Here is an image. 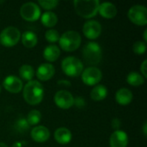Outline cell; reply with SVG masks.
I'll return each instance as SVG.
<instances>
[{
  "label": "cell",
  "instance_id": "484cf974",
  "mask_svg": "<svg viewBox=\"0 0 147 147\" xmlns=\"http://www.w3.org/2000/svg\"><path fill=\"white\" fill-rule=\"evenodd\" d=\"M29 127H30V126L28 125V123L25 118H19L14 125L15 130L19 134L27 133L28 131Z\"/></svg>",
  "mask_w": 147,
  "mask_h": 147
},
{
  "label": "cell",
  "instance_id": "836d02e7",
  "mask_svg": "<svg viewBox=\"0 0 147 147\" xmlns=\"http://www.w3.org/2000/svg\"><path fill=\"white\" fill-rule=\"evenodd\" d=\"M22 144H23V142L16 141V142H15V143L12 145V147H22Z\"/></svg>",
  "mask_w": 147,
  "mask_h": 147
},
{
  "label": "cell",
  "instance_id": "6da1fadb",
  "mask_svg": "<svg viewBox=\"0 0 147 147\" xmlns=\"http://www.w3.org/2000/svg\"><path fill=\"white\" fill-rule=\"evenodd\" d=\"M22 96L25 102L29 105H38L44 97L43 85L37 80H31L23 87Z\"/></svg>",
  "mask_w": 147,
  "mask_h": 147
},
{
  "label": "cell",
  "instance_id": "d6986e66",
  "mask_svg": "<svg viewBox=\"0 0 147 147\" xmlns=\"http://www.w3.org/2000/svg\"><path fill=\"white\" fill-rule=\"evenodd\" d=\"M60 56V49L56 45H49L43 51V58L48 62L56 61Z\"/></svg>",
  "mask_w": 147,
  "mask_h": 147
},
{
  "label": "cell",
  "instance_id": "e0dca14e",
  "mask_svg": "<svg viewBox=\"0 0 147 147\" xmlns=\"http://www.w3.org/2000/svg\"><path fill=\"white\" fill-rule=\"evenodd\" d=\"M98 12L102 17L107 18V19H112L117 14V8L112 3L104 2V3H100Z\"/></svg>",
  "mask_w": 147,
  "mask_h": 147
},
{
  "label": "cell",
  "instance_id": "74e56055",
  "mask_svg": "<svg viewBox=\"0 0 147 147\" xmlns=\"http://www.w3.org/2000/svg\"><path fill=\"white\" fill-rule=\"evenodd\" d=\"M0 92H1V87H0Z\"/></svg>",
  "mask_w": 147,
  "mask_h": 147
},
{
  "label": "cell",
  "instance_id": "ac0fdd59",
  "mask_svg": "<svg viewBox=\"0 0 147 147\" xmlns=\"http://www.w3.org/2000/svg\"><path fill=\"white\" fill-rule=\"evenodd\" d=\"M71 138L72 134L71 131L66 127H59L56 129L54 133V139L60 145H66L70 143Z\"/></svg>",
  "mask_w": 147,
  "mask_h": 147
},
{
  "label": "cell",
  "instance_id": "e575fe53",
  "mask_svg": "<svg viewBox=\"0 0 147 147\" xmlns=\"http://www.w3.org/2000/svg\"><path fill=\"white\" fill-rule=\"evenodd\" d=\"M143 133H144L145 136H146V135H147V124H146V122H145V123H144V126H143Z\"/></svg>",
  "mask_w": 147,
  "mask_h": 147
},
{
  "label": "cell",
  "instance_id": "277c9868",
  "mask_svg": "<svg viewBox=\"0 0 147 147\" xmlns=\"http://www.w3.org/2000/svg\"><path fill=\"white\" fill-rule=\"evenodd\" d=\"M82 38L79 33L73 30H69L62 34L59 40V47L65 52H74L81 45Z\"/></svg>",
  "mask_w": 147,
  "mask_h": 147
},
{
  "label": "cell",
  "instance_id": "5bb4252c",
  "mask_svg": "<svg viewBox=\"0 0 147 147\" xmlns=\"http://www.w3.org/2000/svg\"><path fill=\"white\" fill-rule=\"evenodd\" d=\"M55 74V68L50 63L41 64L36 71L37 78L40 81H47L51 79Z\"/></svg>",
  "mask_w": 147,
  "mask_h": 147
},
{
  "label": "cell",
  "instance_id": "3957f363",
  "mask_svg": "<svg viewBox=\"0 0 147 147\" xmlns=\"http://www.w3.org/2000/svg\"><path fill=\"white\" fill-rule=\"evenodd\" d=\"M84 60L90 65H98L102 59V50L101 46L95 41L87 42L82 51Z\"/></svg>",
  "mask_w": 147,
  "mask_h": 147
},
{
  "label": "cell",
  "instance_id": "cb8c5ba5",
  "mask_svg": "<svg viewBox=\"0 0 147 147\" xmlns=\"http://www.w3.org/2000/svg\"><path fill=\"white\" fill-rule=\"evenodd\" d=\"M19 75L23 80L29 82L34 76V70L29 65H22L19 69Z\"/></svg>",
  "mask_w": 147,
  "mask_h": 147
},
{
  "label": "cell",
  "instance_id": "603a6c76",
  "mask_svg": "<svg viewBox=\"0 0 147 147\" xmlns=\"http://www.w3.org/2000/svg\"><path fill=\"white\" fill-rule=\"evenodd\" d=\"M127 82L132 86H140L145 83V78L136 71H132L127 76Z\"/></svg>",
  "mask_w": 147,
  "mask_h": 147
},
{
  "label": "cell",
  "instance_id": "44dd1931",
  "mask_svg": "<svg viewBox=\"0 0 147 147\" xmlns=\"http://www.w3.org/2000/svg\"><path fill=\"white\" fill-rule=\"evenodd\" d=\"M108 96V89L102 84L96 85L90 91V98L96 102L104 100Z\"/></svg>",
  "mask_w": 147,
  "mask_h": 147
},
{
  "label": "cell",
  "instance_id": "4316f807",
  "mask_svg": "<svg viewBox=\"0 0 147 147\" xmlns=\"http://www.w3.org/2000/svg\"><path fill=\"white\" fill-rule=\"evenodd\" d=\"M59 37H60L59 33L56 29H53V28H50L45 33V38L50 43L59 42Z\"/></svg>",
  "mask_w": 147,
  "mask_h": 147
},
{
  "label": "cell",
  "instance_id": "4dcf8cb0",
  "mask_svg": "<svg viewBox=\"0 0 147 147\" xmlns=\"http://www.w3.org/2000/svg\"><path fill=\"white\" fill-rule=\"evenodd\" d=\"M140 71H141V75H142L145 78H147V59H145V60L142 62V64H141V65H140Z\"/></svg>",
  "mask_w": 147,
  "mask_h": 147
},
{
  "label": "cell",
  "instance_id": "30bf717a",
  "mask_svg": "<svg viewBox=\"0 0 147 147\" xmlns=\"http://www.w3.org/2000/svg\"><path fill=\"white\" fill-rule=\"evenodd\" d=\"M54 102L56 106L62 109H68L73 106L74 97L71 92L65 90H59L54 95Z\"/></svg>",
  "mask_w": 147,
  "mask_h": 147
},
{
  "label": "cell",
  "instance_id": "d6a6232c",
  "mask_svg": "<svg viewBox=\"0 0 147 147\" xmlns=\"http://www.w3.org/2000/svg\"><path fill=\"white\" fill-rule=\"evenodd\" d=\"M58 84L61 86H71V83L67 80H59L58 82Z\"/></svg>",
  "mask_w": 147,
  "mask_h": 147
},
{
  "label": "cell",
  "instance_id": "83f0119b",
  "mask_svg": "<svg viewBox=\"0 0 147 147\" xmlns=\"http://www.w3.org/2000/svg\"><path fill=\"white\" fill-rule=\"evenodd\" d=\"M38 3L43 9H47V11H51V9H55L59 5V1H55V0H43V1H39Z\"/></svg>",
  "mask_w": 147,
  "mask_h": 147
},
{
  "label": "cell",
  "instance_id": "1f68e13d",
  "mask_svg": "<svg viewBox=\"0 0 147 147\" xmlns=\"http://www.w3.org/2000/svg\"><path fill=\"white\" fill-rule=\"evenodd\" d=\"M121 126V121H120V119L118 118H115L112 120V127L116 131V130H120V127Z\"/></svg>",
  "mask_w": 147,
  "mask_h": 147
},
{
  "label": "cell",
  "instance_id": "8fae6325",
  "mask_svg": "<svg viewBox=\"0 0 147 147\" xmlns=\"http://www.w3.org/2000/svg\"><path fill=\"white\" fill-rule=\"evenodd\" d=\"M102 33V25L95 20L87 21L83 26V34L89 40L97 39Z\"/></svg>",
  "mask_w": 147,
  "mask_h": 147
},
{
  "label": "cell",
  "instance_id": "2e32d148",
  "mask_svg": "<svg viewBox=\"0 0 147 147\" xmlns=\"http://www.w3.org/2000/svg\"><path fill=\"white\" fill-rule=\"evenodd\" d=\"M134 95L130 90L127 88H121L115 93V100L118 104L122 106H127L130 104L133 101Z\"/></svg>",
  "mask_w": 147,
  "mask_h": 147
},
{
  "label": "cell",
  "instance_id": "9a60e30c",
  "mask_svg": "<svg viewBox=\"0 0 147 147\" xmlns=\"http://www.w3.org/2000/svg\"><path fill=\"white\" fill-rule=\"evenodd\" d=\"M31 138L35 142L43 143L50 138V132L44 126H36L31 130Z\"/></svg>",
  "mask_w": 147,
  "mask_h": 147
},
{
  "label": "cell",
  "instance_id": "ba28073f",
  "mask_svg": "<svg viewBox=\"0 0 147 147\" xmlns=\"http://www.w3.org/2000/svg\"><path fill=\"white\" fill-rule=\"evenodd\" d=\"M20 15L25 21L34 22L40 17L41 12L37 3L28 2L22 5L20 9Z\"/></svg>",
  "mask_w": 147,
  "mask_h": 147
},
{
  "label": "cell",
  "instance_id": "52a82bcc",
  "mask_svg": "<svg viewBox=\"0 0 147 147\" xmlns=\"http://www.w3.org/2000/svg\"><path fill=\"white\" fill-rule=\"evenodd\" d=\"M127 16L129 20L138 26H145L147 24V9L144 5L136 4L132 6L128 10Z\"/></svg>",
  "mask_w": 147,
  "mask_h": 147
},
{
  "label": "cell",
  "instance_id": "8992f818",
  "mask_svg": "<svg viewBox=\"0 0 147 147\" xmlns=\"http://www.w3.org/2000/svg\"><path fill=\"white\" fill-rule=\"evenodd\" d=\"M20 30L13 26H9L3 29L0 34V43L6 47H11L16 46L21 40Z\"/></svg>",
  "mask_w": 147,
  "mask_h": 147
},
{
  "label": "cell",
  "instance_id": "4fadbf2b",
  "mask_svg": "<svg viewBox=\"0 0 147 147\" xmlns=\"http://www.w3.org/2000/svg\"><path fill=\"white\" fill-rule=\"evenodd\" d=\"M110 147H127L128 145V135L122 130L112 133L109 139Z\"/></svg>",
  "mask_w": 147,
  "mask_h": 147
},
{
  "label": "cell",
  "instance_id": "d590c367",
  "mask_svg": "<svg viewBox=\"0 0 147 147\" xmlns=\"http://www.w3.org/2000/svg\"><path fill=\"white\" fill-rule=\"evenodd\" d=\"M143 36H144V42H146L147 41V29H146V30L144 31Z\"/></svg>",
  "mask_w": 147,
  "mask_h": 147
},
{
  "label": "cell",
  "instance_id": "8d00e7d4",
  "mask_svg": "<svg viewBox=\"0 0 147 147\" xmlns=\"http://www.w3.org/2000/svg\"><path fill=\"white\" fill-rule=\"evenodd\" d=\"M0 147H8L7 145L5 143H3V142H0Z\"/></svg>",
  "mask_w": 147,
  "mask_h": 147
},
{
  "label": "cell",
  "instance_id": "7c38bea8",
  "mask_svg": "<svg viewBox=\"0 0 147 147\" xmlns=\"http://www.w3.org/2000/svg\"><path fill=\"white\" fill-rule=\"evenodd\" d=\"M3 86L8 92L19 93L23 88V84L18 77L15 75H9L4 78Z\"/></svg>",
  "mask_w": 147,
  "mask_h": 147
},
{
  "label": "cell",
  "instance_id": "d4e9b609",
  "mask_svg": "<svg viewBox=\"0 0 147 147\" xmlns=\"http://www.w3.org/2000/svg\"><path fill=\"white\" fill-rule=\"evenodd\" d=\"M26 120L29 126H37L41 120V114L39 110L33 109L28 114Z\"/></svg>",
  "mask_w": 147,
  "mask_h": 147
},
{
  "label": "cell",
  "instance_id": "ffe728a7",
  "mask_svg": "<svg viewBox=\"0 0 147 147\" xmlns=\"http://www.w3.org/2000/svg\"><path fill=\"white\" fill-rule=\"evenodd\" d=\"M21 40L22 45L26 48H33L37 45L38 42V37L35 33L33 31H25L21 35Z\"/></svg>",
  "mask_w": 147,
  "mask_h": 147
},
{
  "label": "cell",
  "instance_id": "f1b7e54d",
  "mask_svg": "<svg viewBox=\"0 0 147 147\" xmlns=\"http://www.w3.org/2000/svg\"><path fill=\"white\" fill-rule=\"evenodd\" d=\"M133 51L135 54L141 55L144 54L146 51V44L144 41L138 40L133 45Z\"/></svg>",
  "mask_w": 147,
  "mask_h": 147
},
{
  "label": "cell",
  "instance_id": "5b68a950",
  "mask_svg": "<svg viewBox=\"0 0 147 147\" xmlns=\"http://www.w3.org/2000/svg\"><path fill=\"white\" fill-rule=\"evenodd\" d=\"M61 69L66 76L77 78L82 74L84 71V64L79 59L73 56H69L62 60Z\"/></svg>",
  "mask_w": 147,
  "mask_h": 147
},
{
  "label": "cell",
  "instance_id": "7402d4cb",
  "mask_svg": "<svg viewBox=\"0 0 147 147\" xmlns=\"http://www.w3.org/2000/svg\"><path fill=\"white\" fill-rule=\"evenodd\" d=\"M41 23L47 28H53L58 22V16L52 11H46L40 16Z\"/></svg>",
  "mask_w": 147,
  "mask_h": 147
},
{
  "label": "cell",
  "instance_id": "f546056e",
  "mask_svg": "<svg viewBox=\"0 0 147 147\" xmlns=\"http://www.w3.org/2000/svg\"><path fill=\"white\" fill-rule=\"evenodd\" d=\"M73 105H75L78 109H84L85 107V105H86V102L84 99V97L78 96L77 98H74V103H73Z\"/></svg>",
  "mask_w": 147,
  "mask_h": 147
},
{
  "label": "cell",
  "instance_id": "9c48e42d",
  "mask_svg": "<svg viewBox=\"0 0 147 147\" xmlns=\"http://www.w3.org/2000/svg\"><path fill=\"white\" fill-rule=\"evenodd\" d=\"M102 71L95 66H90L84 69L81 74L82 81L84 84L89 86L97 85V84L102 80Z\"/></svg>",
  "mask_w": 147,
  "mask_h": 147
},
{
  "label": "cell",
  "instance_id": "7a4b0ae2",
  "mask_svg": "<svg viewBox=\"0 0 147 147\" xmlns=\"http://www.w3.org/2000/svg\"><path fill=\"white\" fill-rule=\"evenodd\" d=\"M75 10L84 18H92L98 13L100 2L98 0H76L73 2Z\"/></svg>",
  "mask_w": 147,
  "mask_h": 147
}]
</instances>
